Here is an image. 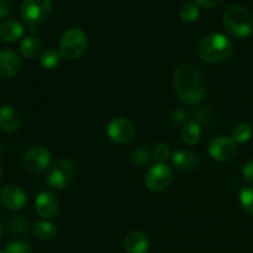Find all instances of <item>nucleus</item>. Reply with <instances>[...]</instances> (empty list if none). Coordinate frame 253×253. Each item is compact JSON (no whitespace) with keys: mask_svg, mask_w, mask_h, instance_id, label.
<instances>
[{"mask_svg":"<svg viewBox=\"0 0 253 253\" xmlns=\"http://www.w3.org/2000/svg\"><path fill=\"white\" fill-rule=\"evenodd\" d=\"M173 173L169 166L166 163H157L150 168L145 177V184L151 192H163L169 187Z\"/></svg>","mask_w":253,"mask_h":253,"instance_id":"8","label":"nucleus"},{"mask_svg":"<svg viewBox=\"0 0 253 253\" xmlns=\"http://www.w3.org/2000/svg\"><path fill=\"white\" fill-rule=\"evenodd\" d=\"M222 0H195V4L199 7H204V9H211V7L216 6L221 2Z\"/></svg>","mask_w":253,"mask_h":253,"instance_id":"31","label":"nucleus"},{"mask_svg":"<svg viewBox=\"0 0 253 253\" xmlns=\"http://www.w3.org/2000/svg\"><path fill=\"white\" fill-rule=\"evenodd\" d=\"M2 237V226H1V222H0V240Z\"/></svg>","mask_w":253,"mask_h":253,"instance_id":"33","label":"nucleus"},{"mask_svg":"<svg viewBox=\"0 0 253 253\" xmlns=\"http://www.w3.org/2000/svg\"><path fill=\"white\" fill-rule=\"evenodd\" d=\"M76 165L68 158L57 161L47 175V184L53 189H64L76 177Z\"/></svg>","mask_w":253,"mask_h":253,"instance_id":"6","label":"nucleus"},{"mask_svg":"<svg viewBox=\"0 0 253 253\" xmlns=\"http://www.w3.org/2000/svg\"><path fill=\"white\" fill-rule=\"evenodd\" d=\"M37 214L43 219H53L59 210V202L54 194L49 192H41L35 199Z\"/></svg>","mask_w":253,"mask_h":253,"instance_id":"12","label":"nucleus"},{"mask_svg":"<svg viewBox=\"0 0 253 253\" xmlns=\"http://www.w3.org/2000/svg\"><path fill=\"white\" fill-rule=\"evenodd\" d=\"M0 253H4V251H1V250H0Z\"/></svg>","mask_w":253,"mask_h":253,"instance_id":"35","label":"nucleus"},{"mask_svg":"<svg viewBox=\"0 0 253 253\" xmlns=\"http://www.w3.org/2000/svg\"><path fill=\"white\" fill-rule=\"evenodd\" d=\"M9 227L14 234H26L27 230H29V222L24 217H14V219L10 220Z\"/></svg>","mask_w":253,"mask_h":253,"instance_id":"28","label":"nucleus"},{"mask_svg":"<svg viewBox=\"0 0 253 253\" xmlns=\"http://www.w3.org/2000/svg\"><path fill=\"white\" fill-rule=\"evenodd\" d=\"M222 24L225 30L237 39H246L253 32L252 14L241 5L227 7L222 16Z\"/></svg>","mask_w":253,"mask_h":253,"instance_id":"3","label":"nucleus"},{"mask_svg":"<svg viewBox=\"0 0 253 253\" xmlns=\"http://www.w3.org/2000/svg\"><path fill=\"white\" fill-rule=\"evenodd\" d=\"M88 47V37L83 30L78 27L68 29L59 41V53L67 61H76L81 58Z\"/></svg>","mask_w":253,"mask_h":253,"instance_id":"4","label":"nucleus"},{"mask_svg":"<svg viewBox=\"0 0 253 253\" xmlns=\"http://www.w3.org/2000/svg\"><path fill=\"white\" fill-rule=\"evenodd\" d=\"M152 152L148 150L147 147H140L137 150H135L132 152V156H131V160L135 163L136 166H140V167H143V166L148 165L152 160Z\"/></svg>","mask_w":253,"mask_h":253,"instance_id":"24","label":"nucleus"},{"mask_svg":"<svg viewBox=\"0 0 253 253\" xmlns=\"http://www.w3.org/2000/svg\"><path fill=\"white\" fill-rule=\"evenodd\" d=\"M24 26L16 20H5L0 24V41L12 43L21 39L24 35Z\"/></svg>","mask_w":253,"mask_h":253,"instance_id":"16","label":"nucleus"},{"mask_svg":"<svg viewBox=\"0 0 253 253\" xmlns=\"http://www.w3.org/2000/svg\"><path fill=\"white\" fill-rule=\"evenodd\" d=\"M61 53H59V51H57V49H44V51L40 54V64H41L44 69H54L59 63H61Z\"/></svg>","mask_w":253,"mask_h":253,"instance_id":"21","label":"nucleus"},{"mask_svg":"<svg viewBox=\"0 0 253 253\" xmlns=\"http://www.w3.org/2000/svg\"><path fill=\"white\" fill-rule=\"evenodd\" d=\"M52 11L51 0H24L20 7V16L30 26L43 22Z\"/></svg>","mask_w":253,"mask_h":253,"instance_id":"5","label":"nucleus"},{"mask_svg":"<svg viewBox=\"0 0 253 253\" xmlns=\"http://www.w3.org/2000/svg\"><path fill=\"white\" fill-rule=\"evenodd\" d=\"M21 126V116L19 111L11 105H2L0 108V130L5 132H15Z\"/></svg>","mask_w":253,"mask_h":253,"instance_id":"14","label":"nucleus"},{"mask_svg":"<svg viewBox=\"0 0 253 253\" xmlns=\"http://www.w3.org/2000/svg\"><path fill=\"white\" fill-rule=\"evenodd\" d=\"M170 151L166 143H157L152 150V156L157 163H165L169 158Z\"/></svg>","mask_w":253,"mask_h":253,"instance_id":"27","label":"nucleus"},{"mask_svg":"<svg viewBox=\"0 0 253 253\" xmlns=\"http://www.w3.org/2000/svg\"><path fill=\"white\" fill-rule=\"evenodd\" d=\"M174 88L183 103L194 105L207 95V77L193 64H180L174 72Z\"/></svg>","mask_w":253,"mask_h":253,"instance_id":"1","label":"nucleus"},{"mask_svg":"<svg viewBox=\"0 0 253 253\" xmlns=\"http://www.w3.org/2000/svg\"><path fill=\"white\" fill-rule=\"evenodd\" d=\"M0 203L6 209L16 211L22 209L27 203V195L24 190L15 184H7L0 190Z\"/></svg>","mask_w":253,"mask_h":253,"instance_id":"11","label":"nucleus"},{"mask_svg":"<svg viewBox=\"0 0 253 253\" xmlns=\"http://www.w3.org/2000/svg\"><path fill=\"white\" fill-rule=\"evenodd\" d=\"M180 19L184 22H194L199 19L200 9L195 2H185L179 10Z\"/></svg>","mask_w":253,"mask_h":253,"instance_id":"22","label":"nucleus"},{"mask_svg":"<svg viewBox=\"0 0 253 253\" xmlns=\"http://www.w3.org/2000/svg\"><path fill=\"white\" fill-rule=\"evenodd\" d=\"M172 161L177 169L190 170L197 165V156L192 151L179 150L173 153Z\"/></svg>","mask_w":253,"mask_h":253,"instance_id":"18","label":"nucleus"},{"mask_svg":"<svg viewBox=\"0 0 253 253\" xmlns=\"http://www.w3.org/2000/svg\"><path fill=\"white\" fill-rule=\"evenodd\" d=\"M252 133L253 131L251 125H249V124L246 123L239 124V125L235 126V128L232 130V140L236 143H245L247 142V141L251 140Z\"/></svg>","mask_w":253,"mask_h":253,"instance_id":"23","label":"nucleus"},{"mask_svg":"<svg viewBox=\"0 0 253 253\" xmlns=\"http://www.w3.org/2000/svg\"><path fill=\"white\" fill-rule=\"evenodd\" d=\"M32 232L37 239L42 240V241H49V240L54 239V236L57 235V227L53 222L48 221V220H42L32 226Z\"/></svg>","mask_w":253,"mask_h":253,"instance_id":"20","label":"nucleus"},{"mask_svg":"<svg viewBox=\"0 0 253 253\" xmlns=\"http://www.w3.org/2000/svg\"><path fill=\"white\" fill-rule=\"evenodd\" d=\"M20 53L24 58L32 59L36 56H39V53L42 49V42L39 37L35 36H29L26 39H24L20 43Z\"/></svg>","mask_w":253,"mask_h":253,"instance_id":"19","label":"nucleus"},{"mask_svg":"<svg viewBox=\"0 0 253 253\" xmlns=\"http://www.w3.org/2000/svg\"><path fill=\"white\" fill-rule=\"evenodd\" d=\"M52 160V155L43 146H34L26 151L22 158L25 169L29 172L37 173L42 172L49 166Z\"/></svg>","mask_w":253,"mask_h":253,"instance_id":"9","label":"nucleus"},{"mask_svg":"<svg viewBox=\"0 0 253 253\" xmlns=\"http://www.w3.org/2000/svg\"><path fill=\"white\" fill-rule=\"evenodd\" d=\"M106 133L113 142L118 145H126L131 142L135 136V126L131 120L124 116L113 118L106 125Z\"/></svg>","mask_w":253,"mask_h":253,"instance_id":"7","label":"nucleus"},{"mask_svg":"<svg viewBox=\"0 0 253 253\" xmlns=\"http://www.w3.org/2000/svg\"><path fill=\"white\" fill-rule=\"evenodd\" d=\"M174 116H175V120H177V123H179V121H182L183 119H184L185 113H184V111H182V110H178L177 113L174 114Z\"/></svg>","mask_w":253,"mask_h":253,"instance_id":"32","label":"nucleus"},{"mask_svg":"<svg viewBox=\"0 0 253 253\" xmlns=\"http://www.w3.org/2000/svg\"><path fill=\"white\" fill-rule=\"evenodd\" d=\"M1 175H2V169H1V165H0V179H1Z\"/></svg>","mask_w":253,"mask_h":253,"instance_id":"34","label":"nucleus"},{"mask_svg":"<svg viewBox=\"0 0 253 253\" xmlns=\"http://www.w3.org/2000/svg\"><path fill=\"white\" fill-rule=\"evenodd\" d=\"M21 68V59L16 52L11 49L0 51V78H11L16 76Z\"/></svg>","mask_w":253,"mask_h":253,"instance_id":"13","label":"nucleus"},{"mask_svg":"<svg viewBox=\"0 0 253 253\" xmlns=\"http://www.w3.org/2000/svg\"><path fill=\"white\" fill-rule=\"evenodd\" d=\"M240 203L245 211L253 216V187H246L240 193Z\"/></svg>","mask_w":253,"mask_h":253,"instance_id":"25","label":"nucleus"},{"mask_svg":"<svg viewBox=\"0 0 253 253\" xmlns=\"http://www.w3.org/2000/svg\"><path fill=\"white\" fill-rule=\"evenodd\" d=\"M242 175H244L245 180H247L249 183L253 184V160L247 162L244 166V169H242Z\"/></svg>","mask_w":253,"mask_h":253,"instance_id":"30","label":"nucleus"},{"mask_svg":"<svg viewBox=\"0 0 253 253\" xmlns=\"http://www.w3.org/2000/svg\"><path fill=\"white\" fill-rule=\"evenodd\" d=\"M124 249L127 253H147L150 241L143 232L132 231L125 237Z\"/></svg>","mask_w":253,"mask_h":253,"instance_id":"15","label":"nucleus"},{"mask_svg":"<svg viewBox=\"0 0 253 253\" xmlns=\"http://www.w3.org/2000/svg\"><path fill=\"white\" fill-rule=\"evenodd\" d=\"M4 253H32V250L27 242L21 241V240H16V241L10 242L5 247Z\"/></svg>","mask_w":253,"mask_h":253,"instance_id":"26","label":"nucleus"},{"mask_svg":"<svg viewBox=\"0 0 253 253\" xmlns=\"http://www.w3.org/2000/svg\"><path fill=\"white\" fill-rule=\"evenodd\" d=\"M234 52L231 41L220 32L210 34L200 41L198 54L200 59L207 63L215 64L230 58Z\"/></svg>","mask_w":253,"mask_h":253,"instance_id":"2","label":"nucleus"},{"mask_svg":"<svg viewBox=\"0 0 253 253\" xmlns=\"http://www.w3.org/2000/svg\"><path fill=\"white\" fill-rule=\"evenodd\" d=\"M180 137L185 145H197L202 137V127H200L199 121L195 120V119H189V120L185 121L182 131H180Z\"/></svg>","mask_w":253,"mask_h":253,"instance_id":"17","label":"nucleus"},{"mask_svg":"<svg viewBox=\"0 0 253 253\" xmlns=\"http://www.w3.org/2000/svg\"><path fill=\"white\" fill-rule=\"evenodd\" d=\"M208 151L212 160H216L219 162H227L236 156L237 145L232 140V137L217 136L210 141Z\"/></svg>","mask_w":253,"mask_h":253,"instance_id":"10","label":"nucleus"},{"mask_svg":"<svg viewBox=\"0 0 253 253\" xmlns=\"http://www.w3.org/2000/svg\"><path fill=\"white\" fill-rule=\"evenodd\" d=\"M12 10H14V6L10 0H0V19L10 16L12 14Z\"/></svg>","mask_w":253,"mask_h":253,"instance_id":"29","label":"nucleus"}]
</instances>
